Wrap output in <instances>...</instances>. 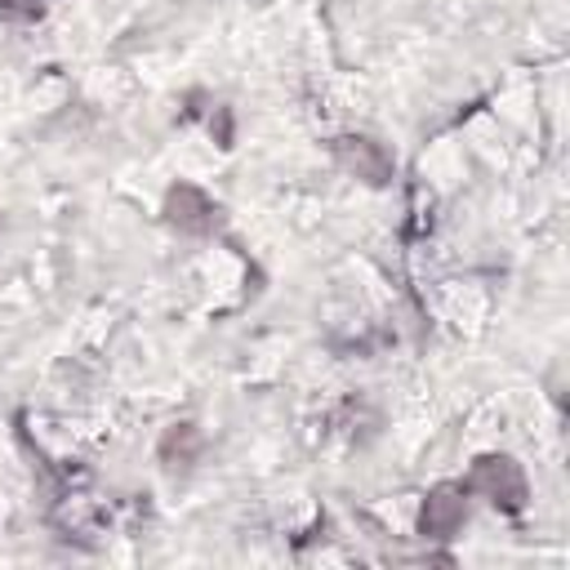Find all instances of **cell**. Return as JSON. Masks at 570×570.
Wrapping results in <instances>:
<instances>
[{"label": "cell", "instance_id": "1", "mask_svg": "<svg viewBox=\"0 0 570 570\" xmlns=\"http://www.w3.org/2000/svg\"><path fill=\"white\" fill-rule=\"evenodd\" d=\"M472 485L485 490L494 503H508V508H517L521 494H525V481H521L512 459H481L476 472H472Z\"/></svg>", "mask_w": 570, "mask_h": 570}, {"label": "cell", "instance_id": "2", "mask_svg": "<svg viewBox=\"0 0 570 570\" xmlns=\"http://www.w3.org/2000/svg\"><path fill=\"white\" fill-rule=\"evenodd\" d=\"M459 512H463V503L454 499V490H436V494L428 499V508H423V525H428L432 534H445V530H454Z\"/></svg>", "mask_w": 570, "mask_h": 570}]
</instances>
